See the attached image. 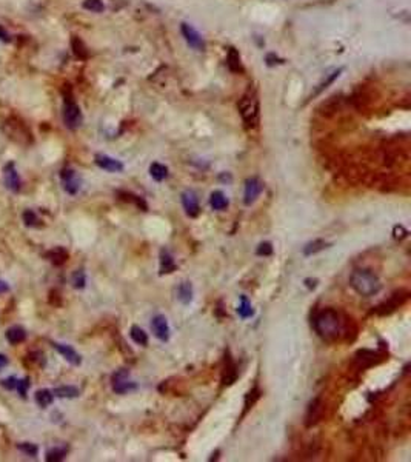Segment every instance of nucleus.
<instances>
[{"mask_svg": "<svg viewBox=\"0 0 411 462\" xmlns=\"http://www.w3.org/2000/svg\"><path fill=\"white\" fill-rule=\"evenodd\" d=\"M340 73H342V68H340V70H336V71H334V73H333V74H331V76H330V77L325 80V82H322V84L319 85V88L316 90V93H314V94H319L320 91H323V90H325V88H326L330 84H333V82H334V80H336V79L340 76Z\"/></svg>", "mask_w": 411, "mask_h": 462, "instance_id": "f704fd0d", "label": "nucleus"}, {"mask_svg": "<svg viewBox=\"0 0 411 462\" xmlns=\"http://www.w3.org/2000/svg\"><path fill=\"white\" fill-rule=\"evenodd\" d=\"M239 113L246 128H256L259 123V100L253 91H248L239 100Z\"/></svg>", "mask_w": 411, "mask_h": 462, "instance_id": "7ed1b4c3", "label": "nucleus"}, {"mask_svg": "<svg viewBox=\"0 0 411 462\" xmlns=\"http://www.w3.org/2000/svg\"><path fill=\"white\" fill-rule=\"evenodd\" d=\"M52 347L68 361L70 364H73V365H80V362H82V358H80V355L73 348V347H70V345H65V344H57V342H52Z\"/></svg>", "mask_w": 411, "mask_h": 462, "instance_id": "4468645a", "label": "nucleus"}, {"mask_svg": "<svg viewBox=\"0 0 411 462\" xmlns=\"http://www.w3.org/2000/svg\"><path fill=\"white\" fill-rule=\"evenodd\" d=\"M180 31H182V36L185 37L186 43L191 48H194L197 51H203L205 49V42H203L202 36L199 34V31L194 26H191L189 23H182L180 25Z\"/></svg>", "mask_w": 411, "mask_h": 462, "instance_id": "1a4fd4ad", "label": "nucleus"}, {"mask_svg": "<svg viewBox=\"0 0 411 462\" xmlns=\"http://www.w3.org/2000/svg\"><path fill=\"white\" fill-rule=\"evenodd\" d=\"M96 165L105 171H109V173H120L123 170V164L114 157H109L106 154H97L96 156Z\"/></svg>", "mask_w": 411, "mask_h": 462, "instance_id": "ddd939ff", "label": "nucleus"}, {"mask_svg": "<svg viewBox=\"0 0 411 462\" xmlns=\"http://www.w3.org/2000/svg\"><path fill=\"white\" fill-rule=\"evenodd\" d=\"M17 447H19L20 451H23L25 454H28V456H31V457H34V456L37 454V451H39L37 445H36V444H31V442H22V444H19Z\"/></svg>", "mask_w": 411, "mask_h": 462, "instance_id": "72a5a7b5", "label": "nucleus"}, {"mask_svg": "<svg viewBox=\"0 0 411 462\" xmlns=\"http://www.w3.org/2000/svg\"><path fill=\"white\" fill-rule=\"evenodd\" d=\"M322 412H323V407H322L320 399L311 401V404H310V407H308V412H307V416H305V424H307V427H311V425L317 424L319 419H320V416H322Z\"/></svg>", "mask_w": 411, "mask_h": 462, "instance_id": "2eb2a0df", "label": "nucleus"}, {"mask_svg": "<svg viewBox=\"0 0 411 462\" xmlns=\"http://www.w3.org/2000/svg\"><path fill=\"white\" fill-rule=\"evenodd\" d=\"M66 448H52L46 453V460L48 462H59V460H63L65 456H66Z\"/></svg>", "mask_w": 411, "mask_h": 462, "instance_id": "7c9ffc66", "label": "nucleus"}, {"mask_svg": "<svg viewBox=\"0 0 411 462\" xmlns=\"http://www.w3.org/2000/svg\"><path fill=\"white\" fill-rule=\"evenodd\" d=\"M54 396H59V398H63V399H74L79 396V388L73 387V385H62V387H57L54 388Z\"/></svg>", "mask_w": 411, "mask_h": 462, "instance_id": "aec40b11", "label": "nucleus"}, {"mask_svg": "<svg viewBox=\"0 0 411 462\" xmlns=\"http://www.w3.org/2000/svg\"><path fill=\"white\" fill-rule=\"evenodd\" d=\"M25 339H26V332H25L22 327L16 325V327H11V328L7 330V341L10 344L16 345V344L23 342Z\"/></svg>", "mask_w": 411, "mask_h": 462, "instance_id": "dca6fc26", "label": "nucleus"}, {"mask_svg": "<svg viewBox=\"0 0 411 462\" xmlns=\"http://www.w3.org/2000/svg\"><path fill=\"white\" fill-rule=\"evenodd\" d=\"M129 336H131V339H132L137 345H147V344H148V335L144 332V330H142L141 327H137V325H132V327H131Z\"/></svg>", "mask_w": 411, "mask_h": 462, "instance_id": "b1692460", "label": "nucleus"}, {"mask_svg": "<svg viewBox=\"0 0 411 462\" xmlns=\"http://www.w3.org/2000/svg\"><path fill=\"white\" fill-rule=\"evenodd\" d=\"M151 330L154 336L162 341V342H167L170 339V335H171V330H170V325H168V320L163 314H157L153 317L151 320Z\"/></svg>", "mask_w": 411, "mask_h": 462, "instance_id": "9d476101", "label": "nucleus"}, {"mask_svg": "<svg viewBox=\"0 0 411 462\" xmlns=\"http://www.w3.org/2000/svg\"><path fill=\"white\" fill-rule=\"evenodd\" d=\"M63 122L70 129H76L82 123V111L70 93H65L63 99Z\"/></svg>", "mask_w": 411, "mask_h": 462, "instance_id": "39448f33", "label": "nucleus"}, {"mask_svg": "<svg viewBox=\"0 0 411 462\" xmlns=\"http://www.w3.org/2000/svg\"><path fill=\"white\" fill-rule=\"evenodd\" d=\"M54 401V393L49 391V390H39L36 393V402L42 407V409H46L52 404Z\"/></svg>", "mask_w": 411, "mask_h": 462, "instance_id": "4be33fe9", "label": "nucleus"}, {"mask_svg": "<svg viewBox=\"0 0 411 462\" xmlns=\"http://www.w3.org/2000/svg\"><path fill=\"white\" fill-rule=\"evenodd\" d=\"M182 205H183V208H185V211L189 218H196L200 211L199 197L193 189H186V191L182 193Z\"/></svg>", "mask_w": 411, "mask_h": 462, "instance_id": "9b49d317", "label": "nucleus"}, {"mask_svg": "<svg viewBox=\"0 0 411 462\" xmlns=\"http://www.w3.org/2000/svg\"><path fill=\"white\" fill-rule=\"evenodd\" d=\"M60 179L63 182V188L68 194H76L80 189V177L77 176V173L71 168H65L60 171Z\"/></svg>", "mask_w": 411, "mask_h": 462, "instance_id": "6e6552de", "label": "nucleus"}, {"mask_svg": "<svg viewBox=\"0 0 411 462\" xmlns=\"http://www.w3.org/2000/svg\"><path fill=\"white\" fill-rule=\"evenodd\" d=\"M71 48H73V52H74L76 57H79L82 60L88 57V49H87L85 43L79 37H73L71 39Z\"/></svg>", "mask_w": 411, "mask_h": 462, "instance_id": "cd10ccee", "label": "nucleus"}, {"mask_svg": "<svg viewBox=\"0 0 411 462\" xmlns=\"http://www.w3.org/2000/svg\"><path fill=\"white\" fill-rule=\"evenodd\" d=\"M85 285H87V276H85L84 270H77L73 275V287L77 290H82V288H85Z\"/></svg>", "mask_w": 411, "mask_h": 462, "instance_id": "473e14b6", "label": "nucleus"}, {"mask_svg": "<svg viewBox=\"0 0 411 462\" xmlns=\"http://www.w3.org/2000/svg\"><path fill=\"white\" fill-rule=\"evenodd\" d=\"M137 388L135 382L129 381V371L122 368L113 374V390L119 394H126Z\"/></svg>", "mask_w": 411, "mask_h": 462, "instance_id": "423d86ee", "label": "nucleus"}, {"mask_svg": "<svg viewBox=\"0 0 411 462\" xmlns=\"http://www.w3.org/2000/svg\"><path fill=\"white\" fill-rule=\"evenodd\" d=\"M305 285H307L308 288H316L317 281H316V279H305Z\"/></svg>", "mask_w": 411, "mask_h": 462, "instance_id": "79ce46f5", "label": "nucleus"}, {"mask_svg": "<svg viewBox=\"0 0 411 462\" xmlns=\"http://www.w3.org/2000/svg\"><path fill=\"white\" fill-rule=\"evenodd\" d=\"M237 313L242 319H248L254 314V310H253V305L250 302V299L246 296H240V304H239V308H237Z\"/></svg>", "mask_w": 411, "mask_h": 462, "instance_id": "bb28decb", "label": "nucleus"}, {"mask_svg": "<svg viewBox=\"0 0 411 462\" xmlns=\"http://www.w3.org/2000/svg\"><path fill=\"white\" fill-rule=\"evenodd\" d=\"M23 222H25V225H28V227H40L42 224H40V219L37 218V214L33 211V210H26L25 213H23Z\"/></svg>", "mask_w": 411, "mask_h": 462, "instance_id": "2f4dec72", "label": "nucleus"}, {"mask_svg": "<svg viewBox=\"0 0 411 462\" xmlns=\"http://www.w3.org/2000/svg\"><path fill=\"white\" fill-rule=\"evenodd\" d=\"M17 391H19V396L20 398H26V391H28V388H30V379L28 377H25V379H22V381H17Z\"/></svg>", "mask_w": 411, "mask_h": 462, "instance_id": "c9c22d12", "label": "nucleus"}, {"mask_svg": "<svg viewBox=\"0 0 411 462\" xmlns=\"http://www.w3.org/2000/svg\"><path fill=\"white\" fill-rule=\"evenodd\" d=\"M228 67L231 71H242L240 56L234 48H230V51H228Z\"/></svg>", "mask_w": 411, "mask_h": 462, "instance_id": "c85d7f7f", "label": "nucleus"}, {"mask_svg": "<svg viewBox=\"0 0 411 462\" xmlns=\"http://www.w3.org/2000/svg\"><path fill=\"white\" fill-rule=\"evenodd\" d=\"M2 129H4V133L11 139V141H14L16 144H20V145H30L31 142H33V136H31V133H30V129L25 126V123L22 122V120H19V119H16V117H10L5 123H4V126H2Z\"/></svg>", "mask_w": 411, "mask_h": 462, "instance_id": "20e7f679", "label": "nucleus"}, {"mask_svg": "<svg viewBox=\"0 0 411 462\" xmlns=\"http://www.w3.org/2000/svg\"><path fill=\"white\" fill-rule=\"evenodd\" d=\"M177 299L183 304V305H188L191 301H193V287L189 282H182L177 288Z\"/></svg>", "mask_w": 411, "mask_h": 462, "instance_id": "412c9836", "label": "nucleus"}, {"mask_svg": "<svg viewBox=\"0 0 411 462\" xmlns=\"http://www.w3.org/2000/svg\"><path fill=\"white\" fill-rule=\"evenodd\" d=\"M2 387H5L7 390H13V388H16L17 387V377H14V376H10V377H7V379H4L2 382Z\"/></svg>", "mask_w": 411, "mask_h": 462, "instance_id": "4c0bfd02", "label": "nucleus"}, {"mask_svg": "<svg viewBox=\"0 0 411 462\" xmlns=\"http://www.w3.org/2000/svg\"><path fill=\"white\" fill-rule=\"evenodd\" d=\"M316 333L328 342L337 341L342 335V317L334 308H325L319 311L313 320Z\"/></svg>", "mask_w": 411, "mask_h": 462, "instance_id": "f257e3e1", "label": "nucleus"}, {"mask_svg": "<svg viewBox=\"0 0 411 462\" xmlns=\"http://www.w3.org/2000/svg\"><path fill=\"white\" fill-rule=\"evenodd\" d=\"M350 284L354 291L364 297H371L382 288L379 278L370 270H354L350 276Z\"/></svg>", "mask_w": 411, "mask_h": 462, "instance_id": "f03ea898", "label": "nucleus"}, {"mask_svg": "<svg viewBox=\"0 0 411 462\" xmlns=\"http://www.w3.org/2000/svg\"><path fill=\"white\" fill-rule=\"evenodd\" d=\"M326 247H328V243H326L325 240L316 239V240H313V242H308V243L304 247V254H305V256H313V254H316V253L325 250Z\"/></svg>", "mask_w": 411, "mask_h": 462, "instance_id": "393cba45", "label": "nucleus"}, {"mask_svg": "<svg viewBox=\"0 0 411 462\" xmlns=\"http://www.w3.org/2000/svg\"><path fill=\"white\" fill-rule=\"evenodd\" d=\"M263 191V182L259 177H250L245 182V193H243V202L245 205H251L257 201V197Z\"/></svg>", "mask_w": 411, "mask_h": 462, "instance_id": "0eeeda50", "label": "nucleus"}, {"mask_svg": "<svg viewBox=\"0 0 411 462\" xmlns=\"http://www.w3.org/2000/svg\"><path fill=\"white\" fill-rule=\"evenodd\" d=\"M405 299H406V296H402V297H400V294H399V297H397V294H393V297H391L388 302H383L382 305L377 307V313H379V314H390V313L394 311L400 304H403Z\"/></svg>", "mask_w": 411, "mask_h": 462, "instance_id": "f3484780", "label": "nucleus"}, {"mask_svg": "<svg viewBox=\"0 0 411 462\" xmlns=\"http://www.w3.org/2000/svg\"><path fill=\"white\" fill-rule=\"evenodd\" d=\"M46 257L54 263V265H62V263H65L68 260V253L63 248H54L46 254Z\"/></svg>", "mask_w": 411, "mask_h": 462, "instance_id": "a878e982", "label": "nucleus"}, {"mask_svg": "<svg viewBox=\"0 0 411 462\" xmlns=\"http://www.w3.org/2000/svg\"><path fill=\"white\" fill-rule=\"evenodd\" d=\"M174 270H176V263H174L173 256L170 254V251L162 250L160 251V275L173 273Z\"/></svg>", "mask_w": 411, "mask_h": 462, "instance_id": "6ab92c4d", "label": "nucleus"}, {"mask_svg": "<svg viewBox=\"0 0 411 462\" xmlns=\"http://www.w3.org/2000/svg\"><path fill=\"white\" fill-rule=\"evenodd\" d=\"M256 253H257L259 256H271V254H272V245H271L269 242H262V243L257 247Z\"/></svg>", "mask_w": 411, "mask_h": 462, "instance_id": "e433bc0d", "label": "nucleus"}, {"mask_svg": "<svg viewBox=\"0 0 411 462\" xmlns=\"http://www.w3.org/2000/svg\"><path fill=\"white\" fill-rule=\"evenodd\" d=\"M10 290L8 284H5L4 281H0V293H7Z\"/></svg>", "mask_w": 411, "mask_h": 462, "instance_id": "37998d69", "label": "nucleus"}, {"mask_svg": "<svg viewBox=\"0 0 411 462\" xmlns=\"http://www.w3.org/2000/svg\"><path fill=\"white\" fill-rule=\"evenodd\" d=\"M82 7L91 13H103V10H105V5L102 0H84Z\"/></svg>", "mask_w": 411, "mask_h": 462, "instance_id": "c756f323", "label": "nucleus"}, {"mask_svg": "<svg viewBox=\"0 0 411 462\" xmlns=\"http://www.w3.org/2000/svg\"><path fill=\"white\" fill-rule=\"evenodd\" d=\"M150 174H151V177H153L154 180L162 182V180H165V179L168 177V168H167L165 165L159 164V162H154V164H151V167H150Z\"/></svg>", "mask_w": 411, "mask_h": 462, "instance_id": "5701e85b", "label": "nucleus"}, {"mask_svg": "<svg viewBox=\"0 0 411 462\" xmlns=\"http://www.w3.org/2000/svg\"><path fill=\"white\" fill-rule=\"evenodd\" d=\"M4 182H5V186L13 193H17L20 189V177H19V174L16 171V165L13 162L7 164L4 168Z\"/></svg>", "mask_w": 411, "mask_h": 462, "instance_id": "f8f14e48", "label": "nucleus"}, {"mask_svg": "<svg viewBox=\"0 0 411 462\" xmlns=\"http://www.w3.org/2000/svg\"><path fill=\"white\" fill-rule=\"evenodd\" d=\"M7 365H8V359H7V356H5V355H0V370L5 368Z\"/></svg>", "mask_w": 411, "mask_h": 462, "instance_id": "a19ab883", "label": "nucleus"}, {"mask_svg": "<svg viewBox=\"0 0 411 462\" xmlns=\"http://www.w3.org/2000/svg\"><path fill=\"white\" fill-rule=\"evenodd\" d=\"M0 39H2L4 42H10V36L5 31V28H2V26H0Z\"/></svg>", "mask_w": 411, "mask_h": 462, "instance_id": "ea45409f", "label": "nucleus"}, {"mask_svg": "<svg viewBox=\"0 0 411 462\" xmlns=\"http://www.w3.org/2000/svg\"><path fill=\"white\" fill-rule=\"evenodd\" d=\"M49 304L54 305V307H59L62 302H60V296H59V291L57 290H52L49 293Z\"/></svg>", "mask_w": 411, "mask_h": 462, "instance_id": "58836bf2", "label": "nucleus"}, {"mask_svg": "<svg viewBox=\"0 0 411 462\" xmlns=\"http://www.w3.org/2000/svg\"><path fill=\"white\" fill-rule=\"evenodd\" d=\"M210 204H211V207H213V210H217V211H222V210H225L227 207H228V199H227V196L222 193V191H213L211 193V196H210Z\"/></svg>", "mask_w": 411, "mask_h": 462, "instance_id": "a211bd4d", "label": "nucleus"}]
</instances>
